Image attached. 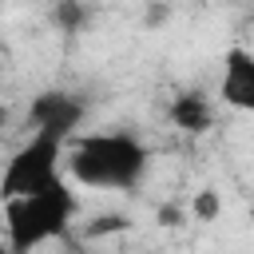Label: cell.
<instances>
[{"label": "cell", "instance_id": "1", "mask_svg": "<svg viewBox=\"0 0 254 254\" xmlns=\"http://www.w3.org/2000/svg\"><path fill=\"white\" fill-rule=\"evenodd\" d=\"M67 171L75 175V183L83 187H115V190H131L143 171H147V147L135 135L111 131V135H83L71 155H67Z\"/></svg>", "mask_w": 254, "mask_h": 254}, {"label": "cell", "instance_id": "2", "mask_svg": "<svg viewBox=\"0 0 254 254\" xmlns=\"http://www.w3.org/2000/svg\"><path fill=\"white\" fill-rule=\"evenodd\" d=\"M75 214V194L60 183L56 190L12 198L4 202V226H8V254H32L36 246L60 238Z\"/></svg>", "mask_w": 254, "mask_h": 254}, {"label": "cell", "instance_id": "3", "mask_svg": "<svg viewBox=\"0 0 254 254\" xmlns=\"http://www.w3.org/2000/svg\"><path fill=\"white\" fill-rule=\"evenodd\" d=\"M60 155H64V143H56L48 135H32L24 147H16V155L0 171V198L12 202V198H32V194L56 190L64 183Z\"/></svg>", "mask_w": 254, "mask_h": 254}, {"label": "cell", "instance_id": "4", "mask_svg": "<svg viewBox=\"0 0 254 254\" xmlns=\"http://www.w3.org/2000/svg\"><path fill=\"white\" fill-rule=\"evenodd\" d=\"M83 119V99H75L71 91H40L28 107V123L32 135H48L56 143H64Z\"/></svg>", "mask_w": 254, "mask_h": 254}, {"label": "cell", "instance_id": "5", "mask_svg": "<svg viewBox=\"0 0 254 254\" xmlns=\"http://www.w3.org/2000/svg\"><path fill=\"white\" fill-rule=\"evenodd\" d=\"M222 103L234 111H254V56L246 48H230L222 56Z\"/></svg>", "mask_w": 254, "mask_h": 254}, {"label": "cell", "instance_id": "6", "mask_svg": "<svg viewBox=\"0 0 254 254\" xmlns=\"http://www.w3.org/2000/svg\"><path fill=\"white\" fill-rule=\"evenodd\" d=\"M171 123L187 135H202L210 123H214V107L202 91H179L171 99Z\"/></svg>", "mask_w": 254, "mask_h": 254}, {"label": "cell", "instance_id": "7", "mask_svg": "<svg viewBox=\"0 0 254 254\" xmlns=\"http://www.w3.org/2000/svg\"><path fill=\"white\" fill-rule=\"evenodd\" d=\"M52 20H56V28H60V32H79V28H83V20H87V8H83V4H75V0H64V4H56V8H52Z\"/></svg>", "mask_w": 254, "mask_h": 254}, {"label": "cell", "instance_id": "8", "mask_svg": "<svg viewBox=\"0 0 254 254\" xmlns=\"http://www.w3.org/2000/svg\"><path fill=\"white\" fill-rule=\"evenodd\" d=\"M190 214H194V218H202V222H214V218L222 214V198H218L214 190H198V194H194V202H190Z\"/></svg>", "mask_w": 254, "mask_h": 254}, {"label": "cell", "instance_id": "9", "mask_svg": "<svg viewBox=\"0 0 254 254\" xmlns=\"http://www.w3.org/2000/svg\"><path fill=\"white\" fill-rule=\"evenodd\" d=\"M127 222L119 218V214H103V218H95L91 226H87V238H99V234H111V230H123Z\"/></svg>", "mask_w": 254, "mask_h": 254}, {"label": "cell", "instance_id": "10", "mask_svg": "<svg viewBox=\"0 0 254 254\" xmlns=\"http://www.w3.org/2000/svg\"><path fill=\"white\" fill-rule=\"evenodd\" d=\"M159 222H163V226H179V222H183V210H179V206H159Z\"/></svg>", "mask_w": 254, "mask_h": 254}, {"label": "cell", "instance_id": "11", "mask_svg": "<svg viewBox=\"0 0 254 254\" xmlns=\"http://www.w3.org/2000/svg\"><path fill=\"white\" fill-rule=\"evenodd\" d=\"M163 20H167V8L163 4H151L147 8V24H163Z\"/></svg>", "mask_w": 254, "mask_h": 254}, {"label": "cell", "instance_id": "12", "mask_svg": "<svg viewBox=\"0 0 254 254\" xmlns=\"http://www.w3.org/2000/svg\"><path fill=\"white\" fill-rule=\"evenodd\" d=\"M4 123H8V111H4V107H0V127H4Z\"/></svg>", "mask_w": 254, "mask_h": 254}, {"label": "cell", "instance_id": "13", "mask_svg": "<svg viewBox=\"0 0 254 254\" xmlns=\"http://www.w3.org/2000/svg\"><path fill=\"white\" fill-rule=\"evenodd\" d=\"M0 254H8V246H4V242H0Z\"/></svg>", "mask_w": 254, "mask_h": 254}]
</instances>
